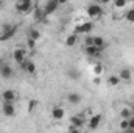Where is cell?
Returning <instances> with one entry per match:
<instances>
[{"mask_svg": "<svg viewBox=\"0 0 134 133\" xmlns=\"http://www.w3.org/2000/svg\"><path fill=\"white\" fill-rule=\"evenodd\" d=\"M75 44H76V33H72L70 36H67L66 45H67V47H73Z\"/></svg>", "mask_w": 134, "mask_h": 133, "instance_id": "obj_18", "label": "cell"}, {"mask_svg": "<svg viewBox=\"0 0 134 133\" xmlns=\"http://www.w3.org/2000/svg\"><path fill=\"white\" fill-rule=\"evenodd\" d=\"M67 100H69L72 105H78V103L81 102V96H80L78 93H70V94H67Z\"/></svg>", "mask_w": 134, "mask_h": 133, "instance_id": "obj_14", "label": "cell"}, {"mask_svg": "<svg viewBox=\"0 0 134 133\" xmlns=\"http://www.w3.org/2000/svg\"><path fill=\"white\" fill-rule=\"evenodd\" d=\"M109 2H111V0H100V3H104V5H106V3H109Z\"/></svg>", "mask_w": 134, "mask_h": 133, "instance_id": "obj_32", "label": "cell"}, {"mask_svg": "<svg viewBox=\"0 0 134 133\" xmlns=\"http://www.w3.org/2000/svg\"><path fill=\"white\" fill-rule=\"evenodd\" d=\"M2 64H3V63H2V60H0V66H2Z\"/></svg>", "mask_w": 134, "mask_h": 133, "instance_id": "obj_34", "label": "cell"}, {"mask_svg": "<svg viewBox=\"0 0 134 133\" xmlns=\"http://www.w3.org/2000/svg\"><path fill=\"white\" fill-rule=\"evenodd\" d=\"M84 52H86V55H87L89 58H95V57H100L101 49L95 47V45H86V47H84Z\"/></svg>", "mask_w": 134, "mask_h": 133, "instance_id": "obj_8", "label": "cell"}, {"mask_svg": "<svg viewBox=\"0 0 134 133\" xmlns=\"http://www.w3.org/2000/svg\"><path fill=\"white\" fill-rule=\"evenodd\" d=\"M130 130L128 132H134V116H130Z\"/></svg>", "mask_w": 134, "mask_h": 133, "instance_id": "obj_29", "label": "cell"}, {"mask_svg": "<svg viewBox=\"0 0 134 133\" xmlns=\"http://www.w3.org/2000/svg\"><path fill=\"white\" fill-rule=\"evenodd\" d=\"M28 38H31V39H39L41 38V33H39V30H36V28H31L30 32H28Z\"/></svg>", "mask_w": 134, "mask_h": 133, "instance_id": "obj_21", "label": "cell"}, {"mask_svg": "<svg viewBox=\"0 0 134 133\" xmlns=\"http://www.w3.org/2000/svg\"><path fill=\"white\" fill-rule=\"evenodd\" d=\"M13 67L11 66H8V64H2L0 66V75L5 78V80H8V78H11L13 77Z\"/></svg>", "mask_w": 134, "mask_h": 133, "instance_id": "obj_9", "label": "cell"}, {"mask_svg": "<svg viewBox=\"0 0 134 133\" xmlns=\"http://www.w3.org/2000/svg\"><path fill=\"white\" fill-rule=\"evenodd\" d=\"M120 81H122V80H120V77H119V75H111V77L108 78V83H109L111 86H117Z\"/></svg>", "mask_w": 134, "mask_h": 133, "instance_id": "obj_19", "label": "cell"}, {"mask_svg": "<svg viewBox=\"0 0 134 133\" xmlns=\"http://www.w3.org/2000/svg\"><path fill=\"white\" fill-rule=\"evenodd\" d=\"M34 105H36V102H30V103H28V110H33Z\"/></svg>", "mask_w": 134, "mask_h": 133, "instance_id": "obj_30", "label": "cell"}, {"mask_svg": "<svg viewBox=\"0 0 134 133\" xmlns=\"http://www.w3.org/2000/svg\"><path fill=\"white\" fill-rule=\"evenodd\" d=\"M114 5H115V8H123V6H126V0H114Z\"/></svg>", "mask_w": 134, "mask_h": 133, "instance_id": "obj_25", "label": "cell"}, {"mask_svg": "<svg viewBox=\"0 0 134 133\" xmlns=\"http://www.w3.org/2000/svg\"><path fill=\"white\" fill-rule=\"evenodd\" d=\"M70 122L73 124V125H76V127H83V124H84V119H83V116H72L70 117Z\"/></svg>", "mask_w": 134, "mask_h": 133, "instance_id": "obj_16", "label": "cell"}, {"mask_svg": "<svg viewBox=\"0 0 134 133\" xmlns=\"http://www.w3.org/2000/svg\"><path fill=\"white\" fill-rule=\"evenodd\" d=\"M2 99H3V102H14V100L17 99V94H16V91H13V89H6V91H3V94H2Z\"/></svg>", "mask_w": 134, "mask_h": 133, "instance_id": "obj_10", "label": "cell"}, {"mask_svg": "<svg viewBox=\"0 0 134 133\" xmlns=\"http://www.w3.org/2000/svg\"><path fill=\"white\" fill-rule=\"evenodd\" d=\"M24 66H25V70H27L28 74H34V72H36V64H34L33 61H27Z\"/></svg>", "mask_w": 134, "mask_h": 133, "instance_id": "obj_20", "label": "cell"}, {"mask_svg": "<svg viewBox=\"0 0 134 133\" xmlns=\"http://www.w3.org/2000/svg\"><path fill=\"white\" fill-rule=\"evenodd\" d=\"M119 77H120V80H123V81H130L131 80V70L128 69V67H123L120 72H119Z\"/></svg>", "mask_w": 134, "mask_h": 133, "instance_id": "obj_13", "label": "cell"}, {"mask_svg": "<svg viewBox=\"0 0 134 133\" xmlns=\"http://www.w3.org/2000/svg\"><path fill=\"white\" fill-rule=\"evenodd\" d=\"M66 74H67V77H69V78H72V80H78V78L81 77L80 70H76V69H73V67H72V69H67Z\"/></svg>", "mask_w": 134, "mask_h": 133, "instance_id": "obj_15", "label": "cell"}, {"mask_svg": "<svg viewBox=\"0 0 134 133\" xmlns=\"http://www.w3.org/2000/svg\"><path fill=\"white\" fill-rule=\"evenodd\" d=\"M16 9L22 14H28L31 13L34 8H33V0H17L16 2Z\"/></svg>", "mask_w": 134, "mask_h": 133, "instance_id": "obj_1", "label": "cell"}, {"mask_svg": "<svg viewBox=\"0 0 134 133\" xmlns=\"http://www.w3.org/2000/svg\"><path fill=\"white\" fill-rule=\"evenodd\" d=\"M56 2H58L59 5H66V3H67V0H56Z\"/></svg>", "mask_w": 134, "mask_h": 133, "instance_id": "obj_31", "label": "cell"}, {"mask_svg": "<svg viewBox=\"0 0 134 133\" xmlns=\"http://www.w3.org/2000/svg\"><path fill=\"white\" fill-rule=\"evenodd\" d=\"M84 44H86V45H94V36L87 34V36H86V39H84Z\"/></svg>", "mask_w": 134, "mask_h": 133, "instance_id": "obj_26", "label": "cell"}, {"mask_svg": "<svg viewBox=\"0 0 134 133\" xmlns=\"http://www.w3.org/2000/svg\"><path fill=\"white\" fill-rule=\"evenodd\" d=\"M120 130H123V132H128V130H130V121H128V119H122V122H120Z\"/></svg>", "mask_w": 134, "mask_h": 133, "instance_id": "obj_23", "label": "cell"}, {"mask_svg": "<svg viewBox=\"0 0 134 133\" xmlns=\"http://www.w3.org/2000/svg\"><path fill=\"white\" fill-rule=\"evenodd\" d=\"M94 30V22H83L80 25H76L75 33H83V34H89Z\"/></svg>", "mask_w": 134, "mask_h": 133, "instance_id": "obj_4", "label": "cell"}, {"mask_svg": "<svg viewBox=\"0 0 134 133\" xmlns=\"http://www.w3.org/2000/svg\"><path fill=\"white\" fill-rule=\"evenodd\" d=\"M2 111L5 116L11 117L16 114V108H14V102H3V106H2Z\"/></svg>", "mask_w": 134, "mask_h": 133, "instance_id": "obj_6", "label": "cell"}, {"mask_svg": "<svg viewBox=\"0 0 134 133\" xmlns=\"http://www.w3.org/2000/svg\"><path fill=\"white\" fill-rule=\"evenodd\" d=\"M125 19H126L128 22H133V24H134V8H133V9H130V11L126 13V16H125Z\"/></svg>", "mask_w": 134, "mask_h": 133, "instance_id": "obj_24", "label": "cell"}, {"mask_svg": "<svg viewBox=\"0 0 134 133\" xmlns=\"http://www.w3.org/2000/svg\"><path fill=\"white\" fill-rule=\"evenodd\" d=\"M13 58H14V61H16V63L22 64V63H25L27 53H25V50H24V49H16V50H14V53H13Z\"/></svg>", "mask_w": 134, "mask_h": 133, "instance_id": "obj_7", "label": "cell"}, {"mask_svg": "<svg viewBox=\"0 0 134 133\" xmlns=\"http://www.w3.org/2000/svg\"><path fill=\"white\" fill-rule=\"evenodd\" d=\"M2 6H3V0H0V9H2Z\"/></svg>", "mask_w": 134, "mask_h": 133, "instance_id": "obj_33", "label": "cell"}, {"mask_svg": "<svg viewBox=\"0 0 134 133\" xmlns=\"http://www.w3.org/2000/svg\"><path fill=\"white\" fill-rule=\"evenodd\" d=\"M27 44H28V47H30V49H34V47H36V39L28 38V39H27Z\"/></svg>", "mask_w": 134, "mask_h": 133, "instance_id": "obj_28", "label": "cell"}, {"mask_svg": "<svg viewBox=\"0 0 134 133\" xmlns=\"http://www.w3.org/2000/svg\"><path fill=\"white\" fill-rule=\"evenodd\" d=\"M100 121H101V114H94L91 119H89V129H97L100 125Z\"/></svg>", "mask_w": 134, "mask_h": 133, "instance_id": "obj_12", "label": "cell"}, {"mask_svg": "<svg viewBox=\"0 0 134 133\" xmlns=\"http://www.w3.org/2000/svg\"><path fill=\"white\" fill-rule=\"evenodd\" d=\"M120 116H122V119H130V116H131V108H123V110L120 111Z\"/></svg>", "mask_w": 134, "mask_h": 133, "instance_id": "obj_22", "label": "cell"}, {"mask_svg": "<svg viewBox=\"0 0 134 133\" xmlns=\"http://www.w3.org/2000/svg\"><path fill=\"white\" fill-rule=\"evenodd\" d=\"M52 116H53V119L61 121V119L64 117V108H61V106H55V108L52 110Z\"/></svg>", "mask_w": 134, "mask_h": 133, "instance_id": "obj_11", "label": "cell"}, {"mask_svg": "<svg viewBox=\"0 0 134 133\" xmlns=\"http://www.w3.org/2000/svg\"><path fill=\"white\" fill-rule=\"evenodd\" d=\"M101 14H103V8H101L100 5L92 3V5L87 6V16H89L91 19H97V17H100Z\"/></svg>", "mask_w": 134, "mask_h": 133, "instance_id": "obj_2", "label": "cell"}, {"mask_svg": "<svg viewBox=\"0 0 134 133\" xmlns=\"http://www.w3.org/2000/svg\"><path fill=\"white\" fill-rule=\"evenodd\" d=\"M94 45L103 50V49L106 47V42H104V39H103V38H100V36H94Z\"/></svg>", "mask_w": 134, "mask_h": 133, "instance_id": "obj_17", "label": "cell"}, {"mask_svg": "<svg viewBox=\"0 0 134 133\" xmlns=\"http://www.w3.org/2000/svg\"><path fill=\"white\" fill-rule=\"evenodd\" d=\"M17 32V28L16 27H11V25H3V33L0 36V41H8V39H11L14 34Z\"/></svg>", "mask_w": 134, "mask_h": 133, "instance_id": "obj_3", "label": "cell"}, {"mask_svg": "<svg viewBox=\"0 0 134 133\" xmlns=\"http://www.w3.org/2000/svg\"><path fill=\"white\" fill-rule=\"evenodd\" d=\"M92 70H94V74L100 75V74H101V70H103V66H101V64H95V66L92 67Z\"/></svg>", "mask_w": 134, "mask_h": 133, "instance_id": "obj_27", "label": "cell"}, {"mask_svg": "<svg viewBox=\"0 0 134 133\" xmlns=\"http://www.w3.org/2000/svg\"><path fill=\"white\" fill-rule=\"evenodd\" d=\"M58 6H59V3H58L56 0H48V2L45 3V6H44V16L53 14V13L58 9Z\"/></svg>", "mask_w": 134, "mask_h": 133, "instance_id": "obj_5", "label": "cell"}]
</instances>
